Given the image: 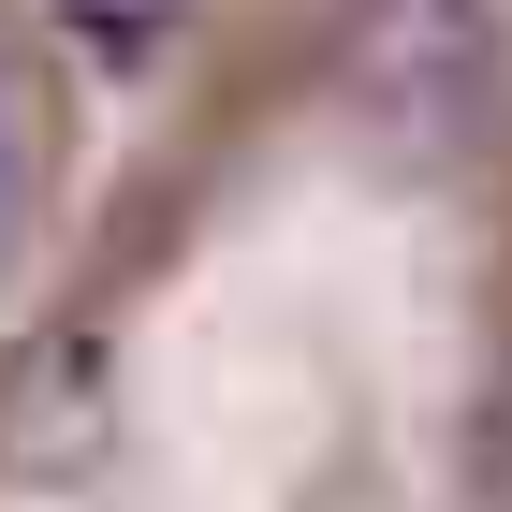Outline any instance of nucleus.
<instances>
[{
	"label": "nucleus",
	"instance_id": "obj_1",
	"mask_svg": "<svg viewBox=\"0 0 512 512\" xmlns=\"http://www.w3.org/2000/svg\"><path fill=\"white\" fill-rule=\"evenodd\" d=\"M483 88V0H395L381 44H366V88H381L395 118H410V88Z\"/></svg>",
	"mask_w": 512,
	"mask_h": 512
},
{
	"label": "nucleus",
	"instance_id": "obj_2",
	"mask_svg": "<svg viewBox=\"0 0 512 512\" xmlns=\"http://www.w3.org/2000/svg\"><path fill=\"white\" fill-rule=\"evenodd\" d=\"M30 220H44V103L0 74V264L30 249Z\"/></svg>",
	"mask_w": 512,
	"mask_h": 512
}]
</instances>
